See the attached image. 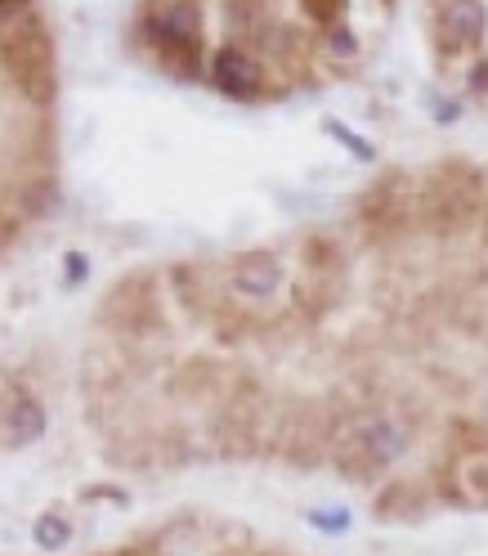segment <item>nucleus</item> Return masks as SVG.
I'll list each match as a JSON object with an SVG mask.
<instances>
[{
    "label": "nucleus",
    "mask_w": 488,
    "mask_h": 556,
    "mask_svg": "<svg viewBox=\"0 0 488 556\" xmlns=\"http://www.w3.org/2000/svg\"><path fill=\"white\" fill-rule=\"evenodd\" d=\"M229 278H233V288L242 296H273L278 288H283V261H278L273 252H242L233 256L229 265Z\"/></svg>",
    "instance_id": "8"
},
{
    "label": "nucleus",
    "mask_w": 488,
    "mask_h": 556,
    "mask_svg": "<svg viewBox=\"0 0 488 556\" xmlns=\"http://www.w3.org/2000/svg\"><path fill=\"white\" fill-rule=\"evenodd\" d=\"M300 10L313 18V23H323V27H332L336 18H341V10H345V0H300Z\"/></svg>",
    "instance_id": "14"
},
{
    "label": "nucleus",
    "mask_w": 488,
    "mask_h": 556,
    "mask_svg": "<svg viewBox=\"0 0 488 556\" xmlns=\"http://www.w3.org/2000/svg\"><path fill=\"white\" fill-rule=\"evenodd\" d=\"M67 539H73V526H67L63 516L46 511V516L37 520V543H41L46 552H59V547H67Z\"/></svg>",
    "instance_id": "13"
},
{
    "label": "nucleus",
    "mask_w": 488,
    "mask_h": 556,
    "mask_svg": "<svg viewBox=\"0 0 488 556\" xmlns=\"http://www.w3.org/2000/svg\"><path fill=\"white\" fill-rule=\"evenodd\" d=\"M18 225H23V220L10 212V206H0V248H5V242L18 233Z\"/></svg>",
    "instance_id": "15"
},
{
    "label": "nucleus",
    "mask_w": 488,
    "mask_h": 556,
    "mask_svg": "<svg viewBox=\"0 0 488 556\" xmlns=\"http://www.w3.org/2000/svg\"><path fill=\"white\" fill-rule=\"evenodd\" d=\"M332 46H336V50H355V41L345 37V31H332Z\"/></svg>",
    "instance_id": "19"
},
{
    "label": "nucleus",
    "mask_w": 488,
    "mask_h": 556,
    "mask_svg": "<svg viewBox=\"0 0 488 556\" xmlns=\"http://www.w3.org/2000/svg\"><path fill=\"white\" fill-rule=\"evenodd\" d=\"M439 480H444V498L462 503V507H488V454L484 448L444 467Z\"/></svg>",
    "instance_id": "7"
},
{
    "label": "nucleus",
    "mask_w": 488,
    "mask_h": 556,
    "mask_svg": "<svg viewBox=\"0 0 488 556\" xmlns=\"http://www.w3.org/2000/svg\"><path fill=\"white\" fill-rule=\"evenodd\" d=\"M103 319H108L113 328L121 332H153L162 319H157V292L149 278H130V283H121L108 301H103Z\"/></svg>",
    "instance_id": "5"
},
{
    "label": "nucleus",
    "mask_w": 488,
    "mask_h": 556,
    "mask_svg": "<svg viewBox=\"0 0 488 556\" xmlns=\"http://www.w3.org/2000/svg\"><path fill=\"white\" fill-rule=\"evenodd\" d=\"M211 81L229 94V99H252L260 90V67L242 54V50H220L211 59Z\"/></svg>",
    "instance_id": "9"
},
{
    "label": "nucleus",
    "mask_w": 488,
    "mask_h": 556,
    "mask_svg": "<svg viewBox=\"0 0 488 556\" xmlns=\"http://www.w3.org/2000/svg\"><path fill=\"white\" fill-rule=\"evenodd\" d=\"M46 431V408L31 395H14V404L5 408V440L10 444H31Z\"/></svg>",
    "instance_id": "11"
},
{
    "label": "nucleus",
    "mask_w": 488,
    "mask_h": 556,
    "mask_svg": "<svg viewBox=\"0 0 488 556\" xmlns=\"http://www.w3.org/2000/svg\"><path fill=\"white\" fill-rule=\"evenodd\" d=\"M435 27L448 50H462L488 31V10L484 0H435Z\"/></svg>",
    "instance_id": "6"
},
{
    "label": "nucleus",
    "mask_w": 488,
    "mask_h": 556,
    "mask_svg": "<svg viewBox=\"0 0 488 556\" xmlns=\"http://www.w3.org/2000/svg\"><path fill=\"white\" fill-rule=\"evenodd\" d=\"M67 278L81 283V278H86V256H67Z\"/></svg>",
    "instance_id": "17"
},
{
    "label": "nucleus",
    "mask_w": 488,
    "mask_h": 556,
    "mask_svg": "<svg viewBox=\"0 0 488 556\" xmlns=\"http://www.w3.org/2000/svg\"><path fill=\"white\" fill-rule=\"evenodd\" d=\"M103 556H157L153 543H130V547H117V552H103Z\"/></svg>",
    "instance_id": "16"
},
{
    "label": "nucleus",
    "mask_w": 488,
    "mask_h": 556,
    "mask_svg": "<svg viewBox=\"0 0 488 556\" xmlns=\"http://www.w3.org/2000/svg\"><path fill=\"white\" fill-rule=\"evenodd\" d=\"M149 23L176 31V37L202 41V5H197V0H162V5L149 14Z\"/></svg>",
    "instance_id": "12"
},
{
    "label": "nucleus",
    "mask_w": 488,
    "mask_h": 556,
    "mask_svg": "<svg viewBox=\"0 0 488 556\" xmlns=\"http://www.w3.org/2000/svg\"><path fill=\"white\" fill-rule=\"evenodd\" d=\"M488 176L466 162H444L426 189L416 193V216H422L435 233H458L471 220H479V202H484Z\"/></svg>",
    "instance_id": "2"
},
{
    "label": "nucleus",
    "mask_w": 488,
    "mask_h": 556,
    "mask_svg": "<svg viewBox=\"0 0 488 556\" xmlns=\"http://www.w3.org/2000/svg\"><path fill=\"white\" fill-rule=\"evenodd\" d=\"M0 63H5L10 81L27 99L46 103L54 94V46L37 10H18L0 18Z\"/></svg>",
    "instance_id": "1"
},
{
    "label": "nucleus",
    "mask_w": 488,
    "mask_h": 556,
    "mask_svg": "<svg viewBox=\"0 0 488 556\" xmlns=\"http://www.w3.org/2000/svg\"><path fill=\"white\" fill-rule=\"evenodd\" d=\"M471 86H475V90H488V63L471 73Z\"/></svg>",
    "instance_id": "18"
},
{
    "label": "nucleus",
    "mask_w": 488,
    "mask_h": 556,
    "mask_svg": "<svg viewBox=\"0 0 488 556\" xmlns=\"http://www.w3.org/2000/svg\"><path fill=\"white\" fill-rule=\"evenodd\" d=\"M372 511H376V520H416L426 511V498H422V490H416L412 480H395V484H386V490L376 494Z\"/></svg>",
    "instance_id": "10"
},
{
    "label": "nucleus",
    "mask_w": 488,
    "mask_h": 556,
    "mask_svg": "<svg viewBox=\"0 0 488 556\" xmlns=\"http://www.w3.org/2000/svg\"><path fill=\"white\" fill-rule=\"evenodd\" d=\"M408 448V431L390 417H363V422H350L336 435V467L350 480H372L376 471H386L399 454Z\"/></svg>",
    "instance_id": "3"
},
{
    "label": "nucleus",
    "mask_w": 488,
    "mask_h": 556,
    "mask_svg": "<svg viewBox=\"0 0 488 556\" xmlns=\"http://www.w3.org/2000/svg\"><path fill=\"white\" fill-rule=\"evenodd\" d=\"M412 216H416V189L408 176H386L363 198V225H372L376 233H399L412 225Z\"/></svg>",
    "instance_id": "4"
}]
</instances>
